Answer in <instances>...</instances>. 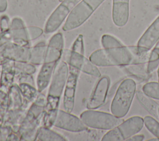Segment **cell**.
<instances>
[{"label":"cell","mask_w":159,"mask_h":141,"mask_svg":"<svg viewBox=\"0 0 159 141\" xmlns=\"http://www.w3.org/2000/svg\"><path fill=\"white\" fill-rule=\"evenodd\" d=\"M150 50L139 46H121L93 52L90 61L98 66H129L147 63Z\"/></svg>","instance_id":"6da1fadb"},{"label":"cell","mask_w":159,"mask_h":141,"mask_svg":"<svg viewBox=\"0 0 159 141\" xmlns=\"http://www.w3.org/2000/svg\"><path fill=\"white\" fill-rule=\"evenodd\" d=\"M68 74V65L63 60H60L54 70L50 81L48 95L46 98L42 125L48 128L53 125Z\"/></svg>","instance_id":"7a4b0ae2"},{"label":"cell","mask_w":159,"mask_h":141,"mask_svg":"<svg viewBox=\"0 0 159 141\" xmlns=\"http://www.w3.org/2000/svg\"><path fill=\"white\" fill-rule=\"evenodd\" d=\"M46 98L43 94L39 93L36 99L32 102L27 110L17 132L20 140H36L45 106Z\"/></svg>","instance_id":"3957f363"},{"label":"cell","mask_w":159,"mask_h":141,"mask_svg":"<svg viewBox=\"0 0 159 141\" xmlns=\"http://www.w3.org/2000/svg\"><path fill=\"white\" fill-rule=\"evenodd\" d=\"M6 110L1 119V125H7L17 132L27 111L29 102L23 97L17 83H14L7 92Z\"/></svg>","instance_id":"277c9868"},{"label":"cell","mask_w":159,"mask_h":141,"mask_svg":"<svg viewBox=\"0 0 159 141\" xmlns=\"http://www.w3.org/2000/svg\"><path fill=\"white\" fill-rule=\"evenodd\" d=\"M136 91V83L130 78L124 80L119 84L111 105L112 114L124 117L128 113Z\"/></svg>","instance_id":"5b68a950"},{"label":"cell","mask_w":159,"mask_h":141,"mask_svg":"<svg viewBox=\"0 0 159 141\" xmlns=\"http://www.w3.org/2000/svg\"><path fill=\"white\" fill-rule=\"evenodd\" d=\"M105 0H81L68 16L63 26L64 31L75 29L84 24Z\"/></svg>","instance_id":"8992f818"},{"label":"cell","mask_w":159,"mask_h":141,"mask_svg":"<svg viewBox=\"0 0 159 141\" xmlns=\"http://www.w3.org/2000/svg\"><path fill=\"white\" fill-rule=\"evenodd\" d=\"M80 119L88 127L101 130H111L124 121L122 117H116L112 114L95 109L83 111Z\"/></svg>","instance_id":"52a82bcc"},{"label":"cell","mask_w":159,"mask_h":141,"mask_svg":"<svg viewBox=\"0 0 159 141\" xmlns=\"http://www.w3.org/2000/svg\"><path fill=\"white\" fill-rule=\"evenodd\" d=\"M144 125L143 119L133 116L124 121L120 124L107 132L102 138V141H124L139 132Z\"/></svg>","instance_id":"ba28073f"},{"label":"cell","mask_w":159,"mask_h":141,"mask_svg":"<svg viewBox=\"0 0 159 141\" xmlns=\"http://www.w3.org/2000/svg\"><path fill=\"white\" fill-rule=\"evenodd\" d=\"M30 48L0 37V65L6 61L29 62Z\"/></svg>","instance_id":"9c48e42d"},{"label":"cell","mask_w":159,"mask_h":141,"mask_svg":"<svg viewBox=\"0 0 159 141\" xmlns=\"http://www.w3.org/2000/svg\"><path fill=\"white\" fill-rule=\"evenodd\" d=\"M63 58L70 66L80 71L96 78L101 77V72L97 66L86 58L84 54L73 52L71 49L65 50L63 52Z\"/></svg>","instance_id":"30bf717a"},{"label":"cell","mask_w":159,"mask_h":141,"mask_svg":"<svg viewBox=\"0 0 159 141\" xmlns=\"http://www.w3.org/2000/svg\"><path fill=\"white\" fill-rule=\"evenodd\" d=\"M81 0H63L48 19L45 32L50 34L56 31L61 25L64 20L69 16L73 8Z\"/></svg>","instance_id":"8fae6325"},{"label":"cell","mask_w":159,"mask_h":141,"mask_svg":"<svg viewBox=\"0 0 159 141\" xmlns=\"http://www.w3.org/2000/svg\"><path fill=\"white\" fill-rule=\"evenodd\" d=\"M53 126L72 132H80L88 129L80 118L61 109L57 112Z\"/></svg>","instance_id":"7c38bea8"},{"label":"cell","mask_w":159,"mask_h":141,"mask_svg":"<svg viewBox=\"0 0 159 141\" xmlns=\"http://www.w3.org/2000/svg\"><path fill=\"white\" fill-rule=\"evenodd\" d=\"M109 86L110 80L108 76H102L98 80L86 102L88 109H96L105 103Z\"/></svg>","instance_id":"4fadbf2b"},{"label":"cell","mask_w":159,"mask_h":141,"mask_svg":"<svg viewBox=\"0 0 159 141\" xmlns=\"http://www.w3.org/2000/svg\"><path fill=\"white\" fill-rule=\"evenodd\" d=\"M80 72L79 70L74 68L69 67V74L64 89L63 100L64 110L69 112H72L74 108L75 93Z\"/></svg>","instance_id":"5bb4252c"},{"label":"cell","mask_w":159,"mask_h":141,"mask_svg":"<svg viewBox=\"0 0 159 141\" xmlns=\"http://www.w3.org/2000/svg\"><path fill=\"white\" fill-rule=\"evenodd\" d=\"M64 39L61 33L54 34L47 45L43 63H58L63 52Z\"/></svg>","instance_id":"9a60e30c"},{"label":"cell","mask_w":159,"mask_h":141,"mask_svg":"<svg viewBox=\"0 0 159 141\" xmlns=\"http://www.w3.org/2000/svg\"><path fill=\"white\" fill-rule=\"evenodd\" d=\"M10 34L11 40L19 45L29 46L27 27L22 19L20 17H14L11 22Z\"/></svg>","instance_id":"2e32d148"},{"label":"cell","mask_w":159,"mask_h":141,"mask_svg":"<svg viewBox=\"0 0 159 141\" xmlns=\"http://www.w3.org/2000/svg\"><path fill=\"white\" fill-rule=\"evenodd\" d=\"M129 17V0H112V18L117 27H123Z\"/></svg>","instance_id":"e0dca14e"},{"label":"cell","mask_w":159,"mask_h":141,"mask_svg":"<svg viewBox=\"0 0 159 141\" xmlns=\"http://www.w3.org/2000/svg\"><path fill=\"white\" fill-rule=\"evenodd\" d=\"M159 40V16L147 28L137 42V46L150 50Z\"/></svg>","instance_id":"ac0fdd59"},{"label":"cell","mask_w":159,"mask_h":141,"mask_svg":"<svg viewBox=\"0 0 159 141\" xmlns=\"http://www.w3.org/2000/svg\"><path fill=\"white\" fill-rule=\"evenodd\" d=\"M16 70L13 61H6L1 65L0 76V88L7 93L13 85Z\"/></svg>","instance_id":"d6986e66"},{"label":"cell","mask_w":159,"mask_h":141,"mask_svg":"<svg viewBox=\"0 0 159 141\" xmlns=\"http://www.w3.org/2000/svg\"><path fill=\"white\" fill-rule=\"evenodd\" d=\"M57 64L55 63H43L37 78V88L39 93H42L48 86Z\"/></svg>","instance_id":"ffe728a7"},{"label":"cell","mask_w":159,"mask_h":141,"mask_svg":"<svg viewBox=\"0 0 159 141\" xmlns=\"http://www.w3.org/2000/svg\"><path fill=\"white\" fill-rule=\"evenodd\" d=\"M136 96L138 101L148 112L156 118H159V105L154 101L152 98L147 96L143 91H140L136 92Z\"/></svg>","instance_id":"44dd1931"},{"label":"cell","mask_w":159,"mask_h":141,"mask_svg":"<svg viewBox=\"0 0 159 141\" xmlns=\"http://www.w3.org/2000/svg\"><path fill=\"white\" fill-rule=\"evenodd\" d=\"M47 44L45 42H40L30 48L29 62L34 65H40L44 61Z\"/></svg>","instance_id":"7402d4cb"},{"label":"cell","mask_w":159,"mask_h":141,"mask_svg":"<svg viewBox=\"0 0 159 141\" xmlns=\"http://www.w3.org/2000/svg\"><path fill=\"white\" fill-rule=\"evenodd\" d=\"M36 140L38 141H66L61 135L50 129V128L41 125L39 129Z\"/></svg>","instance_id":"603a6c76"},{"label":"cell","mask_w":159,"mask_h":141,"mask_svg":"<svg viewBox=\"0 0 159 141\" xmlns=\"http://www.w3.org/2000/svg\"><path fill=\"white\" fill-rule=\"evenodd\" d=\"M24 99L29 102H32L36 99L39 92L34 85L27 83H17Z\"/></svg>","instance_id":"cb8c5ba5"},{"label":"cell","mask_w":159,"mask_h":141,"mask_svg":"<svg viewBox=\"0 0 159 141\" xmlns=\"http://www.w3.org/2000/svg\"><path fill=\"white\" fill-rule=\"evenodd\" d=\"M159 66V40L150 52V55L147 65V71L148 74L152 73Z\"/></svg>","instance_id":"d4e9b609"},{"label":"cell","mask_w":159,"mask_h":141,"mask_svg":"<svg viewBox=\"0 0 159 141\" xmlns=\"http://www.w3.org/2000/svg\"><path fill=\"white\" fill-rule=\"evenodd\" d=\"M142 91L148 96L159 100V82H148L142 87Z\"/></svg>","instance_id":"484cf974"},{"label":"cell","mask_w":159,"mask_h":141,"mask_svg":"<svg viewBox=\"0 0 159 141\" xmlns=\"http://www.w3.org/2000/svg\"><path fill=\"white\" fill-rule=\"evenodd\" d=\"M143 123L147 129L159 139V122L153 117L146 116L143 118Z\"/></svg>","instance_id":"4316f807"},{"label":"cell","mask_w":159,"mask_h":141,"mask_svg":"<svg viewBox=\"0 0 159 141\" xmlns=\"http://www.w3.org/2000/svg\"><path fill=\"white\" fill-rule=\"evenodd\" d=\"M14 66L17 73H25L33 75L36 71V68L34 65L30 62L25 61H14Z\"/></svg>","instance_id":"83f0119b"},{"label":"cell","mask_w":159,"mask_h":141,"mask_svg":"<svg viewBox=\"0 0 159 141\" xmlns=\"http://www.w3.org/2000/svg\"><path fill=\"white\" fill-rule=\"evenodd\" d=\"M101 44L104 48L117 47L124 45L119 40L109 34H104L102 36Z\"/></svg>","instance_id":"f1b7e54d"},{"label":"cell","mask_w":159,"mask_h":141,"mask_svg":"<svg viewBox=\"0 0 159 141\" xmlns=\"http://www.w3.org/2000/svg\"><path fill=\"white\" fill-rule=\"evenodd\" d=\"M138 65H129V67L127 68V70L129 71V72L131 73L135 76H137L138 77L145 78H148V73L147 71V69L144 70L142 68L140 65H139V67H137Z\"/></svg>","instance_id":"f546056e"},{"label":"cell","mask_w":159,"mask_h":141,"mask_svg":"<svg viewBox=\"0 0 159 141\" xmlns=\"http://www.w3.org/2000/svg\"><path fill=\"white\" fill-rule=\"evenodd\" d=\"M71 50L73 52L80 53L81 54L84 53V41H83V36L81 34H80L75 40L74 41Z\"/></svg>","instance_id":"4dcf8cb0"},{"label":"cell","mask_w":159,"mask_h":141,"mask_svg":"<svg viewBox=\"0 0 159 141\" xmlns=\"http://www.w3.org/2000/svg\"><path fill=\"white\" fill-rule=\"evenodd\" d=\"M7 99H8L7 93L0 88V119H1V122L2 117L4 116L5 111L6 110Z\"/></svg>","instance_id":"1f68e13d"},{"label":"cell","mask_w":159,"mask_h":141,"mask_svg":"<svg viewBox=\"0 0 159 141\" xmlns=\"http://www.w3.org/2000/svg\"><path fill=\"white\" fill-rule=\"evenodd\" d=\"M27 30L29 40H35L39 38L43 34V30L36 26H29L27 27Z\"/></svg>","instance_id":"d6a6232c"},{"label":"cell","mask_w":159,"mask_h":141,"mask_svg":"<svg viewBox=\"0 0 159 141\" xmlns=\"http://www.w3.org/2000/svg\"><path fill=\"white\" fill-rule=\"evenodd\" d=\"M11 23L9 17L6 15H2L0 17V32L1 34H6L10 31Z\"/></svg>","instance_id":"836d02e7"},{"label":"cell","mask_w":159,"mask_h":141,"mask_svg":"<svg viewBox=\"0 0 159 141\" xmlns=\"http://www.w3.org/2000/svg\"><path fill=\"white\" fill-rule=\"evenodd\" d=\"M17 83H27L31 84L34 86V80L32 75L25 74V73H18L17 76Z\"/></svg>","instance_id":"e575fe53"},{"label":"cell","mask_w":159,"mask_h":141,"mask_svg":"<svg viewBox=\"0 0 159 141\" xmlns=\"http://www.w3.org/2000/svg\"><path fill=\"white\" fill-rule=\"evenodd\" d=\"M144 138H145V136L142 134H139V135L135 134L133 136L129 138L126 141H142L143 140Z\"/></svg>","instance_id":"d590c367"},{"label":"cell","mask_w":159,"mask_h":141,"mask_svg":"<svg viewBox=\"0 0 159 141\" xmlns=\"http://www.w3.org/2000/svg\"><path fill=\"white\" fill-rule=\"evenodd\" d=\"M7 7V0H0V12H4Z\"/></svg>","instance_id":"8d00e7d4"},{"label":"cell","mask_w":159,"mask_h":141,"mask_svg":"<svg viewBox=\"0 0 159 141\" xmlns=\"http://www.w3.org/2000/svg\"><path fill=\"white\" fill-rule=\"evenodd\" d=\"M148 141H159V139H158L157 137V138H153V139H148Z\"/></svg>","instance_id":"74e56055"},{"label":"cell","mask_w":159,"mask_h":141,"mask_svg":"<svg viewBox=\"0 0 159 141\" xmlns=\"http://www.w3.org/2000/svg\"><path fill=\"white\" fill-rule=\"evenodd\" d=\"M158 82H159V66L158 68Z\"/></svg>","instance_id":"f35d334b"},{"label":"cell","mask_w":159,"mask_h":141,"mask_svg":"<svg viewBox=\"0 0 159 141\" xmlns=\"http://www.w3.org/2000/svg\"><path fill=\"white\" fill-rule=\"evenodd\" d=\"M63 1V0H59V1H60V2H61V1Z\"/></svg>","instance_id":"ab89813d"},{"label":"cell","mask_w":159,"mask_h":141,"mask_svg":"<svg viewBox=\"0 0 159 141\" xmlns=\"http://www.w3.org/2000/svg\"><path fill=\"white\" fill-rule=\"evenodd\" d=\"M158 113H159V109H158Z\"/></svg>","instance_id":"60d3db41"},{"label":"cell","mask_w":159,"mask_h":141,"mask_svg":"<svg viewBox=\"0 0 159 141\" xmlns=\"http://www.w3.org/2000/svg\"><path fill=\"white\" fill-rule=\"evenodd\" d=\"M0 35H1V32H0Z\"/></svg>","instance_id":"b9f144b4"},{"label":"cell","mask_w":159,"mask_h":141,"mask_svg":"<svg viewBox=\"0 0 159 141\" xmlns=\"http://www.w3.org/2000/svg\"><path fill=\"white\" fill-rule=\"evenodd\" d=\"M0 121H1V119H0Z\"/></svg>","instance_id":"7bdbcfd3"}]
</instances>
